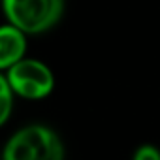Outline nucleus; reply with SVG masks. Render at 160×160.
<instances>
[{"instance_id": "nucleus-1", "label": "nucleus", "mask_w": 160, "mask_h": 160, "mask_svg": "<svg viewBox=\"0 0 160 160\" xmlns=\"http://www.w3.org/2000/svg\"><path fill=\"white\" fill-rule=\"evenodd\" d=\"M4 160H64V145L55 130L28 124L8 139Z\"/></svg>"}, {"instance_id": "nucleus-2", "label": "nucleus", "mask_w": 160, "mask_h": 160, "mask_svg": "<svg viewBox=\"0 0 160 160\" xmlns=\"http://www.w3.org/2000/svg\"><path fill=\"white\" fill-rule=\"evenodd\" d=\"M8 23L34 36L53 28L64 12V0H2Z\"/></svg>"}, {"instance_id": "nucleus-3", "label": "nucleus", "mask_w": 160, "mask_h": 160, "mask_svg": "<svg viewBox=\"0 0 160 160\" xmlns=\"http://www.w3.org/2000/svg\"><path fill=\"white\" fill-rule=\"evenodd\" d=\"M2 75L8 79L17 96L28 100H42L49 96L55 87V75L51 68L36 58L25 57L12 68L4 70Z\"/></svg>"}, {"instance_id": "nucleus-4", "label": "nucleus", "mask_w": 160, "mask_h": 160, "mask_svg": "<svg viewBox=\"0 0 160 160\" xmlns=\"http://www.w3.org/2000/svg\"><path fill=\"white\" fill-rule=\"evenodd\" d=\"M27 36V32L12 23H6L0 28V68L2 70H8L25 58Z\"/></svg>"}, {"instance_id": "nucleus-5", "label": "nucleus", "mask_w": 160, "mask_h": 160, "mask_svg": "<svg viewBox=\"0 0 160 160\" xmlns=\"http://www.w3.org/2000/svg\"><path fill=\"white\" fill-rule=\"evenodd\" d=\"M17 94L13 92L12 85L4 75H0V122H8L12 111H13V98Z\"/></svg>"}, {"instance_id": "nucleus-6", "label": "nucleus", "mask_w": 160, "mask_h": 160, "mask_svg": "<svg viewBox=\"0 0 160 160\" xmlns=\"http://www.w3.org/2000/svg\"><path fill=\"white\" fill-rule=\"evenodd\" d=\"M134 160H160V149L154 145H141L134 152Z\"/></svg>"}]
</instances>
